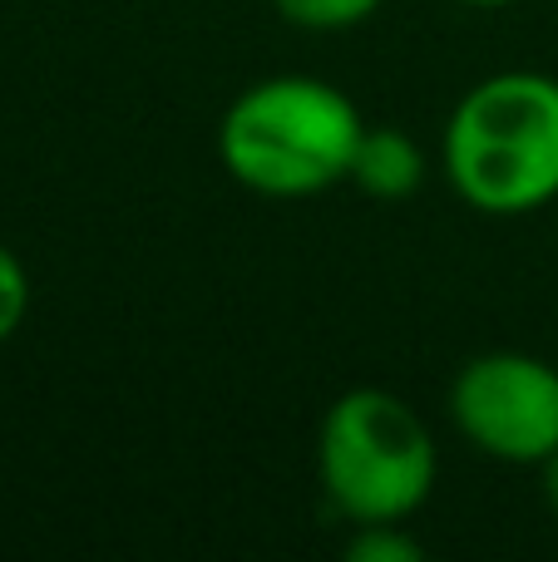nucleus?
<instances>
[{
    "label": "nucleus",
    "instance_id": "f257e3e1",
    "mask_svg": "<svg viewBox=\"0 0 558 562\" xmlns=\"http://www.w3.org/2000/svg\"><path fill=\"white\" fill-rule=\"evenodd\" d=\"M440 164L484 217H524L558 198V79L504 69L465 89L445 119Z\"/></svg>",
    "mask_w": 558,
    "mask_h": 562
},
{
    "label": "nucleus",
    "instance_id": "f03ea898",
    "mask_svg": "<svg viewBox=\"0 0 558 562\" xmlns=\"http://www.w3.org/2000/svg\"><path fill=\"white\" fill-rule=\"evenodd\" d=\"M366 119L316 75H272L247 85L217 124L227 178L257 198H316L351 178Z\"/></svg>",
    "mask_w": 558,
    "mask_h": 562
},
{
    "label": "nucleus",
    "instance_id": "7ed1b4c3",
    "mask_svg": "<svg viewBox=\"0 0 558 562\" xmlns=\"http://www.w3.org/2000/svg\"><path fill=\"white\" fill-rule=\"evenodd\" d=\"M322 494L346 524H405L435 494L440 454L425 419L391 390H346L316 429Z\"/></svg>",
    "mask_w": 558,
    "mask_h": 562
},
{
    "label": "nucleus",
    "instance_id": "20e7f679",
    "mask_svg": "<svg viewBox=\"0 0 558 562\" xmlns=\"http://www.w3.org/2000/svg\"><path fill=\"white\" fill-rule=\"evenodd\" d=\"M450 419L500 464H544L558 449V366L524 350H490L460 366Z\"/></svg>",
    "mask_w": 558,
    "mask_h": 562
},
{
    "label": "nucleus",
    "instance_id": "39448f33",
    "mask_svg": "<svg viewBox=\"0 0 558 562\" xmlns=\"http://www.w3.org/2000/svg\"><path fill=\"white\" fill-rule=\"evenodd\" d=\"M431 173L425 164V148L415 144L405 128H371L366 124L361 144H356V158H351V183L361 188L366 198H381V203H401V198H415Z\"/></svg>",
    "mask_w": 558,
    "mask_h": 562
},
{
    "label": "nucleus",
    "instance_id": "423d86ee",
    "mask_svg": "<svg viewBox=\"0 0 558 562\" xmlns=\"http://www.w3.org/2000/svg\"><path fill=\"white\" fill-rule=\"evenodd\" d=\"M277 15L297 30H351L381 10V0H272Z\"/></svg>",
    "mask_w": 558,
    "mask_h": 562
},
{
    "label": "nucleus",
    "instance_id": "0eeeda50",
    "mask_svg": "<svg viewBox=\"0 0 558 562\" xmlns=\"http://www.w3.org/2000/svg\"><path fill=\"white\" fill-rule=\"evenodd\" d=\"M351 562H421L425 548L405 533V524H361L346 543Z\"/></svg>",
    "mask_w": 558,
    "mask_h": 562
},
{
    "label": "nucleus",
    "instance_id": "6e6552de",
    "mask_svg": "<svg viewBox=\"0 0 558 562\" xmlns=\"http://www.w3.org/2000/svg\"><path fill=\"white\" fill-rule=\"evenodd\" d=\"M30 316V272L5 243H0V346L25 326Z\"/></svg>",
    "mask_w": 558,
    "mask_h": 562
},
{
    "label": "nucleus",
    "instance_id": "1a4fd4ad",
    "mask_svg": "<svg viewBox=\"0 0 558 562\" xmlns=\"http://www.w3.org/2000/svg\"><path fill=\"white\" fill-rule=\"evenodd\" d=\"M539 474H544V498H549V508H554V518H558V449L539 464Z\"/></svg>",
    "mask_w": 558,
    "mask_h": 562
},
{
    "label": "nucleus",
    "instance_id": "9d476101",
    "mask_svg": "<svg viewBox=\"0 0 558 562\" xmlns=\"http://www.w3.org/2000/svg\"><path fill=\"white\" fill-rule=\"evenodd\" d=\"M455 5H470V10H504V5H514V0H455Z\"/></svg>",
    "mask_w": 558,
    "mask_h": 562
}]
</instances>
